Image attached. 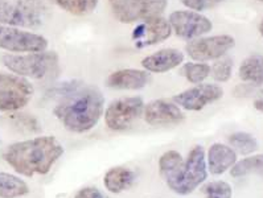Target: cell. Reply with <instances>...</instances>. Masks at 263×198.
Returning a JSON list of instances; mask_svg holds the SVG:
<instances>
[{
    "mask_svg": "<svg viewBox=\"0 0 263 198\" xmlns=\"http://www.w3.org/2000/svg\"><path fill=\"white\" fill-rule=\"evenodd\" d=\"M105 110V96L97 87L77 81L59 99L53 114L70 132H87L98 124Z\"/></svg>",
    "mask_w": 263,
    "mask_h": 198,
    "instance_id": "obj_1",
    "label": "cell"
},
{
    "mask_svg": "<svg viewBox=\"0 0 263 198\" xmlns=\"http://www.w3.org/2000/svg\"><path fill=\"white\" fill-rule=\"evenodd\" d=\"M64 155V146L54 136H37L10 144L3 159L15 172L25 177L47 174Z\"/></svg>",
    "mask_w": 263,
    "mask_h": 198,
    "instance_id": "obj_2",
    "label": "cell"
},
{
    "mask_svg": "<svg viewBox=\"0 0 263 198\" xmlns=\"http://www.w3.org/2000/svg\"><path fill=\"white\" fill-rule=\"evenodd\" d=\"M59 56L56 52L45 50L25 54H4L2 62L13 74L23 78L49 80L59 73Z\"/></svg>",
    "mask_w": 263,
    "mask_h": 198,
    "instance_id": "obj_3",
    "label": "cell"
},
{
    "mask_svg": "<svg viewBox=\"0 0 263 198\" xmlns=\"http://www.w3.org/2000/svg\"><path fill=\"white\" fill-rule=\"evenodd\" d=\"M208 179L206 155L202 146H195L175 176L168 180V188L180 195L193 193Z\"/></svg>",
    "mask_w": 263,
    "mask_h": 198,
    "instance_id": "obj_4",
    "label": "cell"
},
{
    "mask_svg": "<svg viewBox=\"0 0 263 198\" xmlns=\"http://www.w3.org/2000/svg\"><path fill=\"white\" fill-rule=\"evenodd\" d=\"M111 12L118 22L131 24L161 16L167 0H108Z\"/></svg>",
    "mask_w": 263,
    "mask_h": 198,
    "instance_id": "obj_5",
    "label": "cell"
},
{
    "mask_svg": "<svg viewBox=\"0 0 263 198\" xmlns=\"http://www.w3.org/2000/svg\"><path fill=\"white\" fill-rule=\"evenodd\" d=\"M33 93L27 78L0 73V111H19L31 102Z\"/></svg>",
    "mask_w": 263,
    "mask_h": 198,
    "instance_id": "obj_6",
    "label": "cell"
},
{
    "mask_svg": "<svg viewBox=\"0 0 263 198\" xmlns=\"http://www.w3.org/2000/svg\"><path fill=\"white\" fill-rule=\"evenodd\" d=\"M144 111V102L140 96H124L107 106L105 123L111 131H126L138 121Z\"/></svg>",
    "mask_w": 263,
    "mask_h": 198,
    "instance_id": "obj_7",
    "label": "cell"
},
{
    "mask_svg": "<svg viewBox=\"0 0 263 198\" xmlns=\"http://www.w3.org/2000/svg\"><path fill=\"white\" fill-rule=\"evenodd\" d=\"M48 40L33 32L23 31L16 27L0 25V49L8 50L15 54L45 52Z\"/></svg>",
    "mask_w": 263,
    "mask_h": 198,
    "instance_id": "obj_8",
    "label": "cell"
},
{
    "mask_svg": "<svg viewBox=\"0 0 263 198\" xmlns=\"http://www.w3.org/2000/svg\"><path fill=\"white\" fill-rule=\"evenodd\" d=\"M235 40L229 34H218L211 37H198L186 44V54L195 61L220 60L223 54L234 48Z\"/></svg>",
    "mask_w": 263,
    "mask_h": 198,
    "instance_id": "obj_9",
    "label": "cell"
},
{
    "mask_svg": "<svg viewBox=\"0 0 263 198\" xmlns=\"http://www.w3.org/2000/svg\"><path fill=\"white\" fill-rule=\"evenodd\" d=\"M171 28L175 33L184 40H195L202 34L211 32L213 24L206 16L196 11H175L168 17Z\"/></svg>",
    "mask_w": 263,
    "mask_h": 198,
    "instance_id": "obj_10",
    "label": "cell"
},
{
    "mask_svg": "<svg viewBox=\"0 0 263 198\" xmlns=\"http://www.w3.org/2000/svg\"><path fill=\"white\" fill-rule=\"evenodd\" d=\"M223 95L222 87L214 84H200L174 96V103L186 111H200L206 106L220 101Z\"/></svg>",
    "mask_w": 263,
    "mask_h": 198,
    "instance_id": "obj_11",
    "label": "cell"
},
{
    "mask_svg": "<svg viewBox=\"0 0 263 198\" xmlns=\"http://www.w3.org/2000/svg\"><path fill=\"white\" fill-rule=\"evenodd\" d=\"M171 33H172V28L168 20L158 16L138 25L133 31L131 37L135 41V47L138 49H142V48L163 43L170 37Z\"/></svg>",
    "mask_w": 263,
    "mask_h": 198,
    "instance_id": "obj_12",
    "label": "cell"
},
{
    "mask_svg": "<svg viewBox=\"0 0 263 198\" xmlns=\"http://www.w3.org/2000/svg\"><path fill=\"white\" fill-rule=\"evenodd\" d=\"M143 116L149 126L179 124L185 119V115L176 103L164 101V99H156L147 103L144 106Z\"/></svg>",
    "mask_w": 263,
    "mask_h": 198,
    "instance_id": "obj_13",
    "label": "cell"
},
{
    "mask_svg": "<svg viewBox=\"0 0 263 198\" xmlns=\"http://www.w3.org/2000/svg\"><path fill=\"white\" fill-rule=\"evenodd\" d=\"M183 61L184 53L181 50L167 48V49L158 50V52L144 57L142 60V66L148 73L161 74V73H167V71L177 68L183 64Z\"/></svg>",
    "mask_w": 263,
    "mask_h": 198,
    "instance_id": "obj_14",
    "label": "cell"
},
{
    "mask_svg": "<svg viewBox=\"0 0 263 198\" xmlns=\"http://www.w3.org/2000/svg\"><path fill=\"white\" fill-rule=\"evenodd\" d=\"M151 81V74L147 70L139 69H122L108 75L106 86L117 90H140Z\"/></svg>",
    "mask_w": 263,
    "mask_h": 198,
    "instance_id": "obj_15",
    "label": "cell"
},
{
    "mask_svg": "<svg viewBox=\"0 0 263 198\" xmlns=\"http://www.w3.org/2000/svg\"><path fill=\"white\" fill-rule=\"evenodd\" d=\"M206 167L212 174L220 176L226 170L232 169L233 165L237 163V153L229 146L222 143H214L208 149Z\"/></svg>",
    "mask_w": 263,
    "mask_h": 198,
    "instance_id": "obj_16",
    "label": "cell"
},
{
    "mask_svg": "<svg viewBox=\"0 0 263 198\" xmlns=\"http://www.w3.org/2000/svg\"><path fill=\"white\" fill-rule=\"evenodd\" d=\"M135 173L126 167H112L103 177V185L108 192L118 194L128 190L135 183Z\"/></svg>",
    "mask_w": 263,
    "mask_h": 198,
    "instance_id": "obj_17",
    "label": "cell"
},
{
    "mask_svg": "<svg viewBox=\"0 0 263 198\" xmlns=\"http://www.w3.org/2000/svg\"><path fill=\"white\" fill-rule=\"evenodd\" d=\"M238 75L243 82L253 86L263 85V57L259 54L248 57L239 66Z\"/></svg>",
    "mask_w": 263,
    "mask_h": 198,
    "instance_id": "obj_18",
    "label": "cell"
},
{
    "mask_svg": "<svg viewBox=\"0 0 263 198\" xmlns=\"http://www.w3.org/2000/svg\"><path fill=\"white\" fill-rule=\"evenodd\" d=\"M16 3L28 20L29 28H37L47 20L49 10L45 0H16Z\"/></svg>",
    "mask_w": 263,
    "mask_h": 198,
    "instance_id": "obj_19",
    "label": "cell"
},
{
    "mask_svg": "<svg viewBox=\"0 0 263 198\" xmlns=\"http://www.w3.org/2000/svg\"><path fill=\"white\" fill-rule=\"evenodd\" d=\"M29 193L28 184L15 174L0 172V198H20Z\"/></svg>",
    "mask_w": 263,
    "mask_h": 198,
    "instance_id": "obj_20",
    "label": "cell"
},
{
    "mask_svg": "<svg viewBox=\"0 0 263 198\" xmlns=\"http://www.w3.org/2000/svg\"><path fill=\"white\" fill-rule=\"evenodd\" d=\"M0 25L29 28L28 20L19 4L10 0H0Z\"/></svg>",
    "mask_w": 263,
    "mask_h": 198,
    "instance_id": "obj_21",
    "label": "cell"
},
{
    "mask_svg": "<svg viewBox=\"0 0 263 198\" xmlns=\"http://www.w3.org/2000/svg\"><path fill=\"white\" fill-rule=\"evenodd\" d=\"M183 163L184 159L181 153L174 151V149L164 152L160 156V159H159V172H160V176L163 177L165 183L175 176V173L179 170Z\"/></svg>",
    "mask_w": 263,
    "mask_h": 198,
    "instance_id": "obj_22",
    "label": "cell"
},
{
    "mask_svg": "<svg viewBox=\"0 0 263 198\" xmlns=\"http://www.w3.org/2000/svg\"><path fill=\"white\" fill-rule=\"evenodd\" d=\"M251 173H263V155L250 156L237 161L230 169V174L234 179L245 177Z\"/></svg>",
    "mask_w": 263,
    "mask_h": 198,
    "instance_id": "obj_23",
    "label": "cell"
},
{
    "mask_svg": "<svg viewBox=\"0 0 263 198\" xmlns=\"http://www.w3.org/2000/svg\"><path fill=\"white\" fill-rule=\"evenodd\" d=\"M230 148L234 149L235 153L239 155H250L258 149L257 139L248 132H234L228 137Z\"/></svg>",
    "mask_w": 263,
    "mask_h": 198,
    "instance_id": "obj_24",
    "label": "cell"
},
{
    "mask_svg": "<svg viewBox=\"0 0 263 198\" xmlns=\"http://www.w3.org/2000/svg\"><path fill=\"white\" fill-rule=\"evenodd\" d=\"M60 8L71 15H87L97 8L98 0H53Z\"/></svg>",
    "mask_w": 263,
    "mask_h": 198,
    "instance_id": "obj_25",
    "label": "cell"
},
{
    "mask_svg": "<svg viewBox=\"0 0 263 198\" xmlns=\"http://www.w3.org/2000/svg\"><path fill=\"white\" fill-rule=\"evenodd\" d=\"M181 71L188 82L200 85L211 75V66L205 62H186L184 64Z\"/></svg>",
    "mask_w": 263,
    "mask_h": 198,
    "instance_id": "obj_26",
    "label": "cell"
},
{
    "mask_svg": "<svg viewBox=\"0 0 263 198\" xmlns=\"http://www.w3.org/2000/svg\"><path fill=\"white\" fill-rule=\"evenodd\" d=\"M10 121L16 128L22 132L28 133H39L41 131L40 122L36 116L25 112H16L10 116Z\"/></svg>",
    "mask_w": 263,
    "mask_h": 198,
    "instance_id": "obj_27",
    "label": "cell"
},
{
    "mask_svg": "<svg viewBox=\"0 0 263 198\" xmlns=\"http://www.w3.org/2000/svg\"><path fill=\"white\" fill-rule=\"evenodd\" d=\"M233 61L230 58L218 60L211 66V74L216 82H228L232 77Z\"/></svg>",
    "mask_w": 263,
    "mask_h": 198,
    "instance_id": "obj_28",
    "label": "cell"
},
{
    "mask_svg": "<svg viewBox=\"0 0 263 198\" xmlns=\"http://www.w3.org/2000/svg\"><path fill=\"white\" fill-rule=\"evenodd\" d=\"M206 198H232L233 189L226 181H212L204 186Z\"/></svg>",
    "mask_w": 263,
    "mask_h": 198,
    "instance_id": "obj_29",
    "label": "cell"
},
{
    "mask_svg": "<svg viewBox=\"0 0 263 198\" xmlns=\"http://www.w3.org/2000/svg\"><path fill=\"white\" fill-rule=\"evenodd\" d=\"M222 0H181V3L186 8H191V11H196V12L211 10V8L216 7L217 4H220Z\"/></svg>",
    "mask_w": 263,
    "mask_h": 198,
    "instance_id": "obj_30",
    "label": "cell"
},
{
    "mask_svg": "<svg viewBox=\"0 0 263 198\" xmlns=\"http://www.w3.org/2000/svg\"><path fill=\"white\" fill-rule=\"evenodd\" d=\"M74 198H108L102 190H99L98 188L94 186H86V188L78 190Z\"/></svg>",
    "mask_w": 263,
    "mask_h": 198,
    "instance_id": "obj_31",
    "label": "cell"
},
{
    "mask_svg": "<svg viewBox=\"0 0 263 198\" xmlns=\"http://www.w3.org/2000/svg\"><path fill=\"white\" fill-rule=\"evenodd\" d=\"M254 87H255V86H253V85H249V84L239 85V86L235 87L234 95L235 96H249V95H251V93L254 91Z\"/></svg>",
    "mask_w": 263,
    "mask_h": 198,
    "instance_id": "obj_32",
    "label": "cell"
},
{
    "mask_svg": "<svg viewBox=\"0 0 263 198\" xmlns=\"http://www.w3.org/2000/svg\"><path fill=\"white\" fill-rule=\"evenodd\" d=\"M254 107L258 110V111L263 112V91H260L259 95L255 98V101H254Z\"/></svg>",
    "mask_w": 263,
    "mask_h": 198,
    "instance_id": "obj_33",
    "label": "cell"
},
{
    "mask_svg": "<svg viewBox=\"0 0 263 198\" xmlns=\"http://www.w3.org/2000/svg\"><path fill=\"white\" fill-rule=\"evenodd\" d=\"M259 33L262 34V37H263V19H262V22H260V24H259Z\"/></svg>",
    "mask_w": 263,
    "mask_h": 198,
    "instance_id": "obj_34",
    "label": "cell"
},
{
    "mask_svg": "<svg viewBox=\"0 0 263 198\" xmlns=\"http://www.w3.org/2000/svg\"><path fill=\"white\" fill-rule=\"evenodd\" d=\"M259 2H262V3H263V0H259Z\"/></svg>",
    "mask_w": 263,
    "mask_h": 198,
    "instance_id": "obj_35",
    "label": "cell"
}]
</instances>
